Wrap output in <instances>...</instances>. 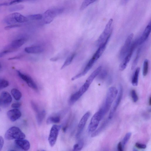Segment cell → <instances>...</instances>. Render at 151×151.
<instances>
[{
    "instance_id": "cell-37",
    "label": "cell",
    "mask_w": 151,
    "mask_h": 151,
    "mask_svg": "<svg viewBox=\"0 0 151 151\" xmlns=\"http://www.w3.org/2000/svg\"><path fill=\"white\" fill-rule=\"evenodd\" d=\"M21 26L20 25L16 24H12L5 27V29L6 30H9L12 28L19 27Z\"/></svg>"
},
{
    "instance_id": "cell-20",
    "label": "cell",
    "mask_w": 151,
    "mask_h": 151,
    "mask_svg": "<svg viewBox=\"0 0 151 151\" xmlns=\"http://www.w3.org/2000/svg\"><path fill=\"white\" fill-rule=\"evenodd\" d=\"M12 95L17 101H19L22 97V94L19 90L16 89H13L11 91Z\"/></svg>"
},
{
    "instance_id": "cell-17",
    "label": "cell",
    "mask_w": 151,
    "mask_h": 151,
    "mask_svg": "<svg viewBox=\"0 0 151 151\" xmlns=\"http://www.w3.org/2000/svg\"><path fill=\"white\" fill-rule=\"evenodd\" d=\"M25 51L28 53L38 54L43 52L44 49L41 47L36 46L26 47Z\"/></svg>"
},
{
    "instance_id": "cell-39",
    "label": "cell",
    "mask_w": 151,
    "mask_h": 151,
    "mask_svg": "<svg viewBox=\"0 0 151 151\" xmlns=\"http://www.w3.org/2000/svg\"><path fill=\"white\" fill-rule=\"evenodd\" d=\"M21 104L20 102H16L12 104V107L13 108L18 109L21 107Z\"/></svg>"
},
{
    "instance_id": "cell-34",
    "label": "cell",
    "mask_w": 151,
    "mask_h": 151,
    "mask_svg": "<svg viewBox=\"0 0 151 151\" xmlns=\"http://www.w3.org/2000/svg\"><path fill=\"white\" fill-rule=\"evenodd\" d=\"M131 95L134 102H137L138 100L139 97L135 90H133L131 92Z\"/></svg>"
},
{
    "instance_id": "cell-13",
    "label": "cell",
    "mask_w": 151,
    "mask_h": 151,
    "mask_svg": "<svg viewBox=\"0 0 151 151\" xmlns=\"http://www.w3.org/2000/svg\"><path fill=\"white\" fill-rule=\"evenodd\" d=\"M7 115L8 117L11 121L14 122L21 117L22 114L19 109L14 108L9 111Z\"/></svg>"
},
{
    "instance_id": "cell-33",
    "label": "cell",
    "mask_w": 151,
    "mask_h": 151,
    "mask_svg": "<svg viewBox=\"0 0 151 151\" xmlns=\"http://www.w3.org/2000/svg\"><path fill=\"white\" fill-rule=\"evenodd\" d=\"M9 85V82L4 79L0 80V89H2L8 87Z\"/></svg>"
},
{
    "instance_id": "cell-23",
    "label": "cell",
    "mask_w": 151,
    "mask_h": 151,
    "mask_svg": "<svg viewBox=\"0 0 151 151\" xmlns=\"http://www.w3.org/2000/svg\"><path fill=\"white\" fill-rule=\"evenodd\" d=\"M75 56V54L74 53L70 55L67 58L64 63L61 67V69H63L69 65L72 62Z\"/></svg>"
},
{
    "instance_id": "cell-5",
    "label": "cell",
    "mask_w": 151,
    "mask_h": 151,
    "mask_svg": "<svg viewBox=\"0 0 151 151\" xmlns=\"http://www.w3.org/2000/svg\"><path fill=\"white\" fill-rule=\"evenodd\" d=\"M4 20L7 24L12 25L25 22L28 21V19L20 13L14 12L8 15Z\"/></svg>"
},
{
    "instance_id": "cell-41",
    "label": "cell",
    "mask_w": 151,
    "mask_h": 151,
    "mask_svg": "<svg viewBox=\"0 0 151 151\" xmlns=\"http://www.w3.org/2000/svg\"><path fill=\"white\" fill-rule=\"evenodd\" d=\"M124 148L123 147L121 142H119L117 145V149L119 151H123Z\"/></svg>"
},
{
    "instance_id": "cell-12",
    "label": "cell",
    "mask_w": 151,
    "mask_h": 151,
    "mask_svg": "<svg viewBox=\"0 0 151 151\" xmlns=\"http://www.w3.org/2000/svg\"><path fill=\"white\" fill-rule=\"evenodd\" d=\"M90 115V113L88 112L82 117L78 125V130L76 134L77 138L80 137Z\"/></svg>"
},
{
    "instance_id": "cell-35",
    "label": "cell",
    "mask_w": 151,
    "mask_h": 151,
    "mask_svg": "<svg viewBox=\"0 0 151 151\" xmlns=\"http://www.w3.org/2000/svg\"><path fill=\"white\" fill-rule=\"evenodd\" d=\"M24 7L21 5H15L11 7L10 10L11 11H15L21 10L24 8Z\"/></svg>"
},
{
    "instance_id": "cell-3",
    "label": "cell",
    "mask_w": 151,
    "mask_h": 151,
    "mask_svg": "<svg viewBox=\"0 0 151 151\" xmlns=\"http://www.w3.org/2000/svg\"><path fill=\"white\" fill-rule=\"evenodd\" d=\"M118 93V90L115 87L112 86L109 89L105 103L103 106L107 112H108L110 109L111 105L117 96Z\"/></svg>"
},
{
    "instance_id": "cell-26",
    "label": "cell",
    "mask_w": 151,
    "mask_h": 151,
    "mask_svg": "<svg viewBox=\"0 0 151 151\" xmlns=\"http://www.w3.org/2000/svg\"><path fill=\"white\" fill-rule=\"evenodd\" d=\"M95 2V0H84L80 7V10H83L89 5Z\"/></svg>"
},
{
    "instance_id": "cell-1",
    "label": "cell",
    "mask_w": 151,
    "mask_h": 151,
    "mask_svg": "<svg viewBox=\"0 0 151 151\" xmlns=\"http://www.w3.org/2000/svg\"><path fill=\"white\" fill-rule=\"evenodd\" d=\"M5 139L8 140L24 139L25 134L19 128L12 127L8 129L5 134Z\"/></svg>"
},
{
    "instance_id": "cell-7",
    "label": "cell",
    "mask_w": 151,
    "mask_h": 151,
    "mask_svg": "<svg viewBox=\"0 0 151 151\" xmlns=\"http://www.w3.org/2000/svg\"><path fill=\"white\" fill-rule=\"evenodd\" d=\"M113 19H111L106 26L103 32L100 36L97 41V44L99 46L101 43L104 42L107 38L111 36L112 32L111 26L113 22Z\"/></svg>"
},
{
    "instance_id": "cell-38",
    "label": "cell",
    "mask_w": 151,
    "mask_h": 151,
    "mask_svg": "<svg viewBox=\"0 0 151 151\" xmlns=\"http://www.w3.org/2000/svg\"><path fill=\"white\" fill-rule=\"evenodd\" d=\"M31 104L32 107L34 111L37 113L39 112V111L38 108L37 106V105L35 103V102L33 101H32L31 102Z\"/></svg>"
},
{
    "instance_id": "cell-32",
    "label": "cell",
    "mask_w": 151,
    "mask_h": 151,
    "mask_svg": "<svg viewBox=\"0 0 151 151\" xmlns=\"http://www.w3.org/2000/svg\"><path fill=\"white\" fill-rule=\"evenodd\" d=\"M32 1H34V0H12L9 3H6V6L15 5L21 2Z\"/></svg>"
},
{
    "instance_id": "cell-10",
    "label": "cell",
    "mask_w": 151,
    "mask_h": 151,
    "mask_svg": "<svg viewBox=\"0 0 151 151\" xmlns=\"http://www.w3.org/2000/svg\"><path fill=\"white\" fill-rule=\"evenodd\" d=\"M117 97L114 103L113 106L110 113L108 119H112L115 113L122 100L123 95V88L121 85H120L119 86V92L117 94Z\"/></svg>"
},
{
    "instance_id": "cell-22",
    "label": "cell",
    "mask_w": 151,
    "mask_h": 151,
    "mask_svg": "<svg viewBox=\"0 0 151 151\" xmlns=\"http://www.w3.org/2000/svg\"><path fill=\"white\" fill-rule=\"evenodd\" d=\"M60 121V117L59 116H51L49 117L47 120V124L49 125L53 123H58Z\"/></svg>"
},
{
    "instance_id": "cell-9",
    "label": "cell",
    "mask_w": 151,
    "mask_h": 151,
    "mask_svg": "<svg viewBox=\"0 0 151 151\" xmlns=\"http://www.w3.org/2000/svg\"><path fill=\"white\" fill-rule=\"evenodd\" d=\"M61 128V126L57 125H54L52 127L48 138L49 143L51 147L55 145Z\"/></svg>"
},
{
    "instance_id": "cell-18",
    "label": "cell",
    "mask_w": 151,
    "mask_h": 151,
    "mask_svg": "<svg viewBox=\"0 0 151 151\" xmlns=\"http://www.w3.org/2000/svg\"><path fill=\"white\" fill-rule=\"evenodd\" d=\"M26 41L24 38H21L13 41L11 44V47L15 49L20 48L24 44Z\"/></svg>"
},
{
    "instance_id": "cell-6",
    "label": "cell",
    "mask_w": 151,
    "mask_h": 151,
    "mask_svg": "<svg viewBox=\"0 0 151 151\" xmlns=\"http://www.w3.org/2000/svg\"><path fill=\"white\" fill-rule=\"evenodd\" d=\"M103 117L99 111L94 115L91 120L88 126V131L89 132H93L96 130Z\"/></svg>"
},
{
    "instance_id": "cell-16",
    "label": "cell",
    "mask_w": 151,
    "mask_h": 151,
    "mask_svg": "<svg viewBox=\"0 0 151 151\" xmlns=\"http://www.w3.org/2000/svg\"><path fill=\"white\" fill-rule=\"evenodd\" d=\"M1 98L2 104L5 106H7L11 103L12 98L9 93L6 91L2 92L1 95Z\"/></svg>"
},
{
    "instance_id": "cell-36",
    "label": "cell",
    "mask_w": 151,
    "mask_h": 151,
    "mask_svg": "<svg viewBox=\"0 0 151 151\" xmlns=\"http://www.w3.org/2000/svg\"><path fill=\"white\" fill-rule=\"evenodd\" d=\"M135 146L137 148L140 149H145L146 148V145L139 143H136Z\"/></svg>"
},
{
    "instance_id": "cell-21",
    "label": "cell",
    "mask_w": 151,
    "mask_h": 151,
    "mask_svg": "<svg viewBox=\"0 0 151 151\" xmlns=\"http://www.w3.org/2000/svg\"><path fill=\"white\" fill-rule=\"evenodd\" d=\"M46 115V112L44 110L37 113L36 119L38 125H41Z\"/></svg>"
},
{
    "instance_id": "cell-29",
    "label": "cell",
    "mask_w": 151,
    "mask_h": 151,
    "mask_svg": "<svg viewBox=\"0 0 151 151\" xmlns=\"http://www.w3.org/2000/svg\"><path fill=\"white\" fill-rule=\"evenodd\" d=\"M131 134L130 132H129L126 135L122 143L124 148L128 143L131 137Z\"/></svg>"
},
{
    "instance_id": "cell-30",
    "label": "cell",
    "mask_w": 151,
    "mask_h": 151,
    "mask_svg": "<svg viewBox=\"0 0 151 151\" xmlns=\"http://www.w3.org/2000/svg\"><path fill=\"white\" fill-rule=\"evenodd\" d=\"M28 18L33 20H39L43 19V15L40 14H32L28 16Z\"/></svg>"
},
{
    "instance_id": "cell-24",
    "label": "cell",
    "mask_w": 151,
    "mask_h": 151,
    "mask_svg": "<svg viewBox=\"0 0 151 151\" xmlns=\"http://www.w3.org/2000/svg\"><path fill=\"white\" fill-rule=\"evenodd\" d=\"M141 51V49H139L137 51L136 55L135 58L134 59V61L132 64L131 67L132 70H133L135 68L136 66H137V64L139 58Z\"/></svg>"
},
{
    "instance_id": "cell-19",
    "label": "cell",
    "mask_w": 151,
    "mask_h": 151,
    "mask_svg": "<svg viewBox=\"0 0 151 151\" xmlns=\"http://www.w3.org/2000/svg\"><path fill=\"white\" fill-rule=\"evenodd\" d=\"M140 71V68L138 67L134 73L131 81L132 84L133 86H137L138 85Z\"/></svg>"
},
{
    "instance_id": "cell-45",
    "label": "cell",
    "mask_w": 151,
    "mask_h": 151,
    "mask_svg": "<svg viewBox=\"0 0 151 151\" xmlns=\"http://www.w3.org/2000/svg\"><path fill=\"white\" fill-rule=\"evenodd\" d=\"M151 97H150V98L149 99V105L150 106L151 105Z\"/></svg>"
},
{
    "instance_id": "cell-15",
    "label": "cell",
    "mask_w": 151,
    "mask_h": 151,
    "mask_svg": "<svg viewBox=\"0 0 151 151\" xmlns=\"http://www.w3.org/2000/svg\"><path fill=\"white\" fill-rule=\"evenodd\" d=\"M151 25L150 23L146 28L140 38L139 39V45L143 43L148 39L151 32Z\"/></svg>"
},
{
    "instance_id": "cell-8",
    "label": "cell",
    "mask_w": 151,
    "mask_h": 151,
    "mask_svg": "<svg viewBox=\"0 0 151 151\" xmlns=\"http://www.w3.org/2000/svg\"><path fill=\"white\" fill-rule=\"evenodd\" d=\"M133 37L134 34L132 33L130 34L126 39L124 46L119 51V57L120 59H123L129 50Z\"/></svg>"
},
{
    "instance_id": "cell-44",
    "label": "cell",
    "mask_w": 151,
    "mask_h": 151,
    "mask_svg": "<svg viewBox=\"0 0 151 151\" xmlns=\"http://www.w3.org/2000/svg\"><path fill=\"white\" fill-rule=\"evenodd\" d=\"M19 57H14V58H10L9 59V60H12V59H17V58H19Z\"/></svg>"
},
{
    "instance_id": "cell-43",
    "label": "cell",
    "mask_w": 151,
    "mask_h": 151,
    "mask_svg": "<svg viewBox=\"0 0 151 151\" xmlns=\"http://www.w3.org/2000/svg\"><path fill=\"white\" fill-rule=\"evenodd\" d=\"M130 1V0H121V4L122 5H124L125 4H126Z\"/></svg>"
},
{
    "instance_id": "cell-27",
    "label": "cell",
    "mask_w": 151,
    "mask_h": 151,
    "mask_svg": "<svg viewBox=\"0 0 151 151\" xmlns=\"http://www.w3.org/2000/svg\"><path fill=\"white\" fill-rule=\"evenodd\" d=\"M84 145L83 140H80L79 142L74 145L73 147L74 151H80Z\"/></svg>"
},
{
    "instance_id": "cell-46",
    "label": "cell",
    "mask_w": 151,
    "mask_h": 151,
    "mask_svg": "<svg viewBox=\"0 0 151 151\" xmlns=\"http://www.w3.org/2000/svg\"><path fill=\"white\" fill-rule=\"evenodd\" d=\"M2 104V102L1 97H0V105Z\"/></svg>"
},
{
    "instance_id": "cell-28",
    "label": "cell",
    "mask_w": 151,
    "mask_h": 151,
    "mask_svg": "<svg viewBox=\"0 0 151 151\" xmlns=\"http://www.w3.org/2000/svg\"><path fill=\"white\" fill-rule=\"evenodd\" d=\"M108 73V71L106 69H103L102 70V69L98 75V78L101 80L104 79L107 77Z\"/></svg>"
},
{
    "instance_id": "cell-48",
    "label": "cell",
    "mask_w": 151,
    "mask_h": 151,
    "mask_svg": "<svg viewBox=\"0 0 151 151\" xmlns=\"http://www.w3.org/2000/svg\"><path fill=\"white\" fill-rule=\"evenodd\" d=\"M95 1H97V0H95Z\"/></svg>"
},
{
    "instance_id": "cell-42",
    "label": "cell",
    "mask_w": 151,
    "mask_h": 151,
    "mask_svg": "<svg viewBox=\"0 0 151 151\" xmlns=\"http://www.w3.org/2000/svg\"><path fill=\"white\" fill-rule=\"evenodd\" d=\"M12 52L11 51L6 50L0 53V58H1L6 54Z\"/></svg>"
},
{
    "instance_id": "cell-40",
    "label": "cell",
    "mask_w": 151,
    "mask_h": 151,
    "mask_svg": "<svg viewBox=\"0 0 151 151\" xmlns=\"http://www.w3.org/2000/svg\"><path fill=\"white\" fill-rule=\"evenodd\" d=\"M4 144V140L2 137L0 136V151L2 149Z\"/></svg>"
},
{
    "instance_id": "cell-4",
    "label": "cell",
    "mask_w": 151,
    "mask_h": 151,
    "mask_svg": "<svg viewBox=\"0 0 151 151\" xmlns=\"http://www.w3.org/2000/svg\"><path fill=\"white\" fill-rule=\"evenodd\" d=\"M138 45L139 39L136 40L132 43L129 50L119 66V69L120 71H123L126 69L127 64L130 61L134 51Z\"/></svg>"
},
{
    "instance_id": "cell-2",
    "label": "cell",
    "mask_w": 151,
    "mask_h": 151,
    "mask_svg": "<svg viewBox=\"0 0 151 151\" xmlns=\"http://www.w3.org/2000/svg\"><path fill=\"white\" fill-rule=\"evenodd\" d=\"M63 8H57L48 10L43 15V19L44 23L46 24L51 23L58 15L62 14L64 11Z\"/></svg>"
},
{
    "instance_id": "cell-47",
    "label": "cell",
    "mask_w": 151,
    "mask_h": 151,
    "mask_svg": "<svg viewBox=\"0 0 151 151\" xmlns=\"http://www.w3.org/2000/svg\"><path fill=\"white\" fill-rule=\"evenodd\" d=\"M1 68H2V65H1V62H0V70H1Z\"/></svg>"
},
{
    "instance_id": "cell-14",
    "label": "cell",
    "mask_w": 151,
    "mask_h": 151,
    "mask_svg": "<svg viewBox=\"0 0 151 151\" xmlns=\"http://www.w3.org/2000/svg\"><path fill=\"white\" fill-rule=\"evenodd\" d=\"M14 143L18 148L23 150L27 151L30 147L29 142L24 139L15 140Z\"/></svg>"
},
{
    "instance_id": "cell-31",
    "label": "cell",
    "mask_w": 151,
    "mask_h": 151,
    "mask_svg": "<svg viewBox=\"0 0 151 151\" xmlns=\"http://www.w3.org/2000/svg\"><path fill=\"white\" fill-rule=\"evenodd\" d=\"M107 122H105L102 125L100 126V127L95 132H93L91 135L92 137H95L101 131L104 129V127L106 125Z\"/></svg>"
},
{
    "instance_id": "cell-25",
    "label": "cell",
    "mask_w": 151,
    "mask_h": 151,
    "mask_svg": "<svg viewBox=\"0 0 151 151\" xmlns=\"http://www.w3.org/2000/svg\"><path fill=\"white\" fill-rule=\"evenodd\" d=\"M149 62L148 60L146 59L143 63V77H145L147 75L148 71Z\"/></svg>"
},
{
    "instance_id": "cell-11",
    "label": "cell",
    "mask_w": 151,
    "mask_h": 151,
    "mask_svg": "<svg viewBox=\"0 0 151 151\" xmlns=\"http://www.w3.org/2000/svg\"><path fill=\"white\" fill-rule=\"evenodd\" d=\"M17 71L20 77L25 81L30 88L35 90L38 89L37 85L31 78L22 73L19 71Z\"/></svg>"
}]
</instances>
